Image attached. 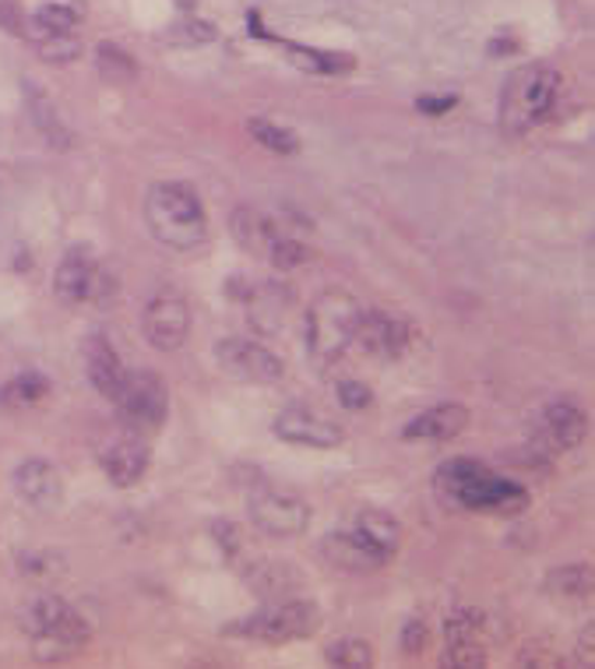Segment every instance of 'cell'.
Here are the masks:
<instances>
[{
	"instance_id": "40",
	"label": "cell",
	"mask_w": 595,
	"mask_h": 669,
	"mask_svg": "<svg viewBox=\"0 0 595 669\" xmlns=\"http://www.w3.org/2000/svg\"><path fill=\"white\" fill-rule=\"evenodd\" d=\"M455 102L458 96H423V99H416V110L426 116H444L448 110H455Z\"/></svg>"
},
{
	"instance_id": "6",
	"label": "cell",
	"mask_w": 595,
	"mask_h": 669,
	"mask_svg": "<svg viewBox=\"0 0 595 669\" xmlns=\"http://www.w3.org/2000/svg\"><path fill=\"white\" fill-rule=\"evenodd\" d=\"M116 409H121L124 423L131 430H159L162 420L170 412V392L156 370H127L121 381V392H116Z\"/></svg>"
},
{
	"instance_id": "4",
	"label": "cell",
	"mask_w": 595,
	"mask_h": 669,
	"mask_svg": "<svg viewBox=\"0 0 595 669\" xmlns=\"http://www.w3.org/2000/svg\"><path fill=\"white\" fill-rule=\"evenodd\" d=\"M360 314H363V307L356 303L349 293H342V289L321 293L307 310L310 352H314L321 363L342 360L346 349L352 346V332H356V321H360Z\"/></svg>"
},
{
	"instance_id": "25",
	"label": "cell",
	"mask_w": 595,
	"mask_h": 669,
	"mask_svg": "<svg viewBox=\"0 0 595 669\" xmlns=\"http://www.w3.org/2000/svg\"><path fill=\"white\" fill-rule=\"evenodd\" d=\"M233 236L247 250H268V244H272L278 233L261 212H255V208H240V212L233 215Z\"/></svg>"
},
{
	"instance_id": "11",
	"label": "cell",
	"mask_w": 595,
	"mask_h": 669,
	"mask_svg": "<svg viewBox=\"0 0 595 669\" xmlns=\"http://www.w3.org/2000/svg\"><path fill=\"white\" fill-rule=\"evenodd\" d=\"M352 342L367 356H377V360H398V356L409 349L412 332H409L406 318L388 314V310H363L360 321H356Z\"/></svg>"
},
{
	"instance_id": "43",
	"label": "cell",
	"mask_w": 595,
	"mask_h": 669,
	"mask_svg": "<svg viewBox=\"0 0 595 669\" xmlns=\"http://www.w3.org/2000/svg\"><path fill=\"white\" fill-rule=\"evenodd\" d=\"M195 4H198V0H176V8H181V11H190Z\"/></svg>"
},
{
	"instance_id": "19",
	"label": "cell",
	"mask_w": 595,
	"mask_h": 669,
	"mask_svg": "<svg viewBox=\"0 0 595 669\" xmlns=\"http://www.w3.org/2000/svg\"><path fill=\"white\" fill-rule=\"evenodd\" d=\"M469 426V409L458 406V401H444V406H434L420 412L416 420L406 423L401 437L406 441H451Z\"/></svg>"
},
{
	"instance_id": "5",
	"label": "cell",
	"mask_w": 595,
	"mask_h": 669,
	"mask_svg": "<svg viewBox=\"0 0 595 669\" xmlns=\"http://www.w3.org/2000/svg\"><path fill=\"white\" fill-rule=\"evenodd\" d=\"M321 628V609L310 599H286V603H272L250 614L247 620H240L236 628H230L233 634L255 637V642L264 645H286V642H300V637H310Z\"/></svg>"
},
{
	"instance_id": "32",
	"label": "cell",
	"mask_w": 595,
	"mask_h": 669,
	"mask_svg": "<svg viewBox=\"0 0 595 669\" xmlns=\"http://www.w3.org/2000/svg\"><path fill=\"white\" fill-rule=\"evenodd\" d=\"M462 642H483V623L475 609H455L444 620V645H462Z\"/></svg>"
},
{
	"instance_id": "41",
	"label": "cell",
	"mask_w": 595,
	"mask_h": 669,
	"mask_svg": "<svg viewBox=\"0 0 595 669\" xmlns=\"http://www.w3.org/2000/svg\"><path fill=\"white\" fill-rule=\"evenodd\" d=\"M212 532H215V543L226 549V554H233V549L240 546V543H236V529H233L230 522H215Z\"/></svg>"
},
{
	"instance_id": "3",
	"label": "cell",
	"mask_w": 595,
	"mask_h": 669,
	"mask_svg": "<svg viewBox=\"0 0 595 669\" xmlns=\"http://www.w3.org/2000/svg\"><path fill=\"white\" fill-rule=\"evenodd\" d=\"M557 96H560V74L549 64H532L515 71L500 96V127L511 138H522L525 131L543 124L554 113Z\"/></svg>"
},
{
	"instance_id": "23",
	"label": "cell",
	"mask_w": 595,
	"mask_h": 669,
	"mask_svg": "<svg viewBox=\"0 0 595 669\" xmlns=\"http://www.w3.org/2000/svg\"><path fill=\"white\" fill-rule=\"evenodd\" d=\"M25 96H28V113H33V124L42 131V138H47L50 145H57V148H67L71 145V131L61 124V116H57L53 102L42 96L36 85H28Z\"/></svg>"
},
{
	"instance_id": "33",
	"label": "cell",
	"mask_w": 595,
	"mask_h": 669,
	"mask_svg": "<svg viewBox=\"0 0 595 669\" xmlns=\"http://www.w3.org/2000/svg\"><path fill=\"white\" fill-rule=\"evenodd\" d=\"M36 50L42 61L50 64H71L82 57V42L74 39L71 33H61V36H36Z\"/></svg>"
},
{
	"instance_id": "16",
	"label": "cell",
	"mask_w": 595,
	"mask_h": 669,
	"mask_svg": "<svg viewBox=\"0 0 595 669\" xmlns=\"http://www.w3.org/2000/svg\"><path fill=\"white\" fill-rule=\"evenodd\" d=\"M148 462H152V455H148V444L141 437H116L99 455V466L107 472V480L121 490L138 486L148 472Z\"/></svg>"
},
{
	"instance_id": "18",
	"label": "cell",
	"mask_w": 595,
	"mask_h": 669,
	"mask_svg": "<svg viewBox=\"0 0 595 669\" xmlns=\"http://www.w3.org/2000/svg\"><path fill=\"white\" fill-rule=\"evenodd\" d=\"M82 356H85L88 381L96 384V392L102 398H116L127 370L121 363V356H116V349L110 346V338L107 335H88L85 346H82Z\"/></svg>"
},
{
	"instance_id": "29",
	"label": "cell",
	"mask_w": 595,
	"mask_h": 669,
	"mask_svg": "<svg viewBox=\"0 0 595 669\" xmlns=\"http://www.w3.org/2000/svg\"><path fill=\"white\" fill-rule=\"evenodd\" d=\"M78 25V11L67 8V4H42L36 14H33V22H28V28L33 33H25V36H61V33H71V28Z\"/></svg>"
},
{
	"instance_id": "14",
	"label": "cell",
	"mask_w": 595,
	"mask_h": 669,
	"mask_svg": "<svg viewBox=\"0 0 595 669\" xmlns=\"http://www.w3.org/2000/svg\"><path fill=\"white\" fill-rule=\"evenodd\" d=\"M321 557L332 563L338 571H349V574H367V571H377L384 568L392 557L381 554L377 546H370L360 532H332L321 540Z\"/></svg>"
},
{
	"instance_id": "27",
	"label": "cell",
	"mask_w": 595,
	"mask_h": 669,
	"mask_svg": "<svg viewBox=\"0 0 595 669\" xmlns=\"http://www.w3.org/2000/svg\"><path fill=\"white\" fill-rule=\"evenodd\" d=\"M289 57L296 67L303 71H318V74H346L352 71V57L349 53H332V50H314V47H293L289 42Z\"/></svg>"
},
{
	"instance_id": "35",
	"label": "cell",
	"mask_w": 595,
	"mask_h": 669,
	"mask_svg": "<svg viewBox=\"0 0 595 669\" xmlns=\"http://www.w3.org/2000/svg\"><path fill=\"white\" fill-rule=\"evenodd\" d=\"M444 666H455V669H483V666H486V642L444 645Z\"/></svg>"
},
{
	"instance_id": "22",
	"label": "cell",
	"mask_w": 595,
	"mask_h": 669,
	"mask_svg": "<svg viewBox=\"0 0 595 669\" xmlns=\"http://www.w3.org/2000/svg\"><path fill=\"white\" fill-rule=\"evenodd\" d=\"M352 529L360 532L370 546H377L381 554H388V557L401 546V525L395 522L392 515H384V511H374V508L360 511V515H356V525H352Z\"/></svg>"
},
{
	"instance_id": "39",
	"label": "cell",
	"mask_w": 595,
	"mask_h": 669,
	"mask_svg": "<svg viewBox=\"0 0 595 669\" xmlns=\"http://www.w3.org/2000/svg\"><path fill=\"white\" fill-rule=\"evenodd\" d=\"M0 28H8L11 36H25V28H28L18 4H11V0H0Z\"/></svg>"
},
{
	"instance_id": "34",
	"label": "cell",
	"mask_w": 595,
	"mask_h": 669,
	"mask_svg": "<svg viewBox=\"0 0 595 669\" xmlns=\"http://www.w3.org/2000/svg\"><path fill=\"white\" fill-rule=\"evenodd\" d=\"M278 272H293V268H303L310 261V250L300 240H289V236H275L272 244L264 250Z\"/></svg>"
},
{
	"instance_id": "30",
	"label": "cell",
	"mask_w": 595,
	"mask_h": 669,
	"mask_svg": "<svg viewBox=\"0 0 595 669\" xmlns=\"http://www.w3.org/2000/svg\"><path fill=\"white\" fill-rule=\"evenodd\" d=\"M324 659L342 669H370L374 666V648L363 637H338V642L324 648Z\"/></svg>"
},
{
	"instance_id": "26",
	"label": "cell",
	"mask_w": 595,
	"mask_h": 669,
	"mask_svg": "<svg viewBox=\"0 0 595 669\" xmlns=\"http://www.w3.org/2000/svg\"><path fill=\"white\" fill-rule=\"evenodd\" d=\"M50 392V381L36 374V370H25L14 381H8L0 388V406H11V409H22V406H36V401Z\"/></svg>"
},
{
	"instance_id": "37",
	"label": "cell",
	"mask_w": 595,
	"mask_h": 669,
	"mask_svg": "<svg viewBox=\"0 0 595 669\" xmlns=\"http://www.w3.org/2000/svg\"><path fill=\"white\" fill-rule=\"evenodd\" d=\"M338 401L346 409H367L370 406V388L360 381H342L338 384Z\"/></svg>"
},
{
	"instance_id": "36",
	"label": "cell",
	"mask_w": 595,
	"mask_h": 669,
	"mask_svg": "<svg viewBox=\"0 0 595 669\" xmlns=\"http://www.w3.org/2000/svg\"><path fill=\"white\" fill-rule=\"evenodd\" d=\"M170 42H184V47H201V42H212L215 39V25L212 22H201V18H184L170 28Z\"/></svg>"
},
{
	"instance_id": "21",
	"label": "cell",
	"mask_w": 595,
	"mask_h": 669,
	"mask_svg": "<svg viewBox=\"0 0 595 669\" xmlns=\"http://www.w3.org/2000/svg\"><path fill=\"white\" fill-rule=\"evenodd\" d=\"M546 592L563 599H588L595 592V571L592 563H568L546 574Z\"/></svg>"
},
{
	"instance_id": "20",
	"label": "cell",
	"mask_w": 595,
	"mask_h": 669,
	"mask_svg": "<svg viewBox=\"0 0 595 669\" xmlns=\"http://www.w3.org/2000/svg\"><path fill=\"white\" fill-rule=\"evenodd\" d=\"M289 303H293V296H289L286 286H278V282H261L258 289L247 293L250 321H255L261 332H275L282 324V318H286Z\"/></svg>"
},
{
	"instance_id": "1",
	"label": "cell",
	"mask_w": 595,
	"mask_h": 669,
	"mask_svg": "<svg viewBox=\"0 0 595 669\" xmlns=\"http://www.w3.org/2000/svg\"><path fill=\"white\" fill-rule=\"evenodd\" d=\"M145 222L152 236L170 250H195L208 240V215L195 187L156 184L145 195Z\"/></svg>"
},
{
	"instance_id": "42",
	"label": "cell",
	"mask_w": 595,
	"mask_h": 669,
	"mask_svg": "<svg viewBox=\"0 0 595 669\" xmlns=\"http://www.w3.org/2000/svg\"><path fill=\"white\" fill-rule=\"evenodd\" d=\"M515 50H518L515 39H494L489 42V53H515Z\"/></svg>"
},
{
	"instance_id": "28",
	"label": "cell",
	"mask_w": 595,
	"mask_h": 669,
	"mask_svg": "<svg viewBox=\"0 0 595 669\" xmlns=\"http://www.w3.org/2000/svg\"><path fill=\"white\" fill-rule=\"evenodd\" d=\"M96 64H99V74L110 85H131L134 74H138V64H134L131 53H124L121 47H116V42H99V47H96Z\"/></svg>"
},
{
	"instance_id": "17",
	"label": "cell",
	"mask_w": 595,
	"mask_h": 669,
	"mask_svg": "<svg viewBox=\"0 0 595 669\" xmlns=\"http://www.w3.org/2000/svg\"><path fill=\"white\" fill-rule=\"evenodd\" d=\"M53 289L64 303H82L96 289V258L88 247H71L57 264Z\"/></svg>"
},
{
	"instance_id": "31",
	"label": "cell",
	"mask_w": 595,
	"mask_h": 669,
	"mask_svg": "<svg viewBox=\"0 0 595 669\" xmlns=\"http://www.w3.org/2000/svg\"><path fill=\"white\" fill-rule=\"evenodd\" d=\"M247 131L255 134L258 145H264L268 152H278V156H296V152H300V138H296L289 127H278L272 121H264V116H255V121L247 124Z\"/></svg>"
},
{
	"instance_id": "10",
	"label": "cell",
	"mask_w": 595,
	"mask_h": 669,
	"mask_svg": "<svg viewBox=\"0 0 595 669\" xmlns=\"http://www.w3.org/2000/svg\"><path fill=\"white\" fill-rule=\"evenodd\" d=\"M141 329H145V338L152 342L159 352L181 349L184 342H187V332H190V307H187V300H184L181 293H173V289L156 293L152 300H148V307H145Z\"/></svg>"
},
{
	"instance_id": "2",
	"label": "cell",
	"mask_w": 595,
	"mask_h": 669,
	"mask_svg": "<svg viewBox=\"0 0 595 669\" xmlns=\"http://www.w3.org/2000/svg\"><path fill=\"white\" fill-rule=\"evenodd\" d=\"M25 634L33 637V656L39 662H67L88 645L92 628L61 596H39L25 609Z\"/></svg>"
},
{
	"instance_id": "12",
	"label": "cell",
	"mask_w": 595,
	"mask_h": 669,
	"mask_svg": "<svg viewBox=\"0 0 595 669\" xmlns=\"http://www.w3.org/2000/svg\"><path fill=\"white\" fill-rule=\"evenodd\" d=\"M14 494L36 511H57L64 500V475L42 458H28L14 469Z\"/></svg>"
},
{
	"instance_id": "8",
	"label": "cell",
	"mask_w": 595,
	"mask_h": 669,
	"mask_svg": "<svg viewBox=\"0 0 595 669\" xmlns=\"http://www.w3.org/2000/svg\"><path fill=\"white\" fill-rule=\"evenodd\" d=\"M215 360L230 377L247 381V384H275L286 374L278 356L250 338H222L215 346Z\"/></svg>"
},
{
	"instance_id": "24",
	"label": "cell",
	"mask_w": 595,
	"mask_h": 669,
	"mask_svg": "<svg viewBox=\"0 0 595 669\" xmlns=\"http://www.w3.org/2000/svg\"><path fill=\"white\" fill-rule=\"evenodd\" d=\"M247 585L264 599L289 596L296 589V574L289 571V563H255V568L247 571Z\"/></svg>"
},
{
	"instance_id": "15",
	"label": "cell",
	"mask_w": 595,
	"mask_h": 669,
	"mask_svg": "<svg viewBox=\"0 0 595 669\" xmlns=\"http://www.w3.org/2000/svg\"><path fill=\"white\" fill-rule=\"evenodd\" d=\"M272 426L282 441L300 444V448H335V444H342V430L310 409H282Z\"/></svg>"
},
{
	"instance_id": "13",
	"label": "cell",
	"mask_w": 595,
	"mask_h": 669,
	"mask_svg": "<svg viewBox=\"0 0 595 669\" xmlns=\"http://www.w3.org/2000/svg\"><path fill=\"white\" fill-rule=\"evenodd\" d=\"M585 434H588V416L571 398H557L543 409V420H540L543 451H571L585 441Z\"/></svg>"
},
{
	"instance_id": "38",
	"label": "cell",
	"mask_w": 595,
	"mask_h": 669,
	"mask_svg": "<svg viewBox=\"0 0 595 669\" xmlns=\"http://www.w3.org/2000/svg\"><path fill=\"white\" fill-rule=\"evenodd\" d=\"M423 642H426V623H423V617H412L406 623V631H401V652H406V656H416V652L423 648Z\"/></svg>"
},
{
	"instance_id": "9",
	"label": "cell",
	"mask_w": 595,
	"mask_h": 669,
	"mask_svg": "<svg viewBox=\"0 0 595 669\" xmlns=\"http://www.w3.org/2000/svg\"><path fill=\"white\" fill-rule=\"evenodd\" d=\"M250 522L261 532L275 535V540H296L310 529V508L293 494H278V490H261L250 497Z\"/></svg>"
},
{
	"instance_id": "7",
	"label": "cell",
	"mask_w": 595,
	"mask_h": 669,
	"mask_svg": "<svg viewBox=\"0 0 595 669\" xmlns=\"http://www.w3.org/2000/svg\"><path fill=\"white\" fill-rule=\"evenodd\" d=\"M529 490L518 486L511 480H500L489 469L480 475H472L466 486H458V494L451 497V508L462 511H489V515H522L529 511Z\"/></svg>"
}]
</instances>
